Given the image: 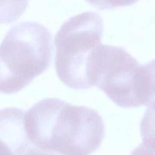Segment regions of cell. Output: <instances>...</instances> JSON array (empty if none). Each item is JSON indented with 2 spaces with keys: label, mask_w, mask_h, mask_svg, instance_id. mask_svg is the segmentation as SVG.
I'll return each instance as SVG.
<instances>
[{
  "label": "cell",
  "mask_w": 155,
  "mask_h": 155,
  "mask_svg": "<svg viewBox=\"0 0 155 155\" xmlns=\"http://www.w3.org/2000/svg\"><path fill=\"white\" fill-rule=\"evenodd\" d=\"M104 23L96 12H83L65 21L54 37V65L59 80L76 90L91 88L89 66L101 45Z\"/></svg>",
  "instance_id": "cell-3"
},
{
  "label": "cell",
  "mask_w": 155,
  "mask_h": 155,
  "mask_svg": "<svg viewBox=\"0 0 155 155\" xmlns=\"http://www.w3.org/2000/svg\"><path fill=\"white\" fill-rule=\"evenodd\" d=\"M98 10L113 9L119 7H126L134 5L139 0H86Z\"/></svg>",
  "instance_id": "cell-8"
},
{
  "label": "cell",
  "mask_w": 155,
  "mask_h": 155,
  "mask_svg": "<svg viewBox=\"0 0 155 155\" xmlns=\"http://www.w3.org/2000/svg\"><path fill=\"white\" fill-rule=\"evenodd\" d=\"M88 77L91 87L97 86L119 107L142 106L144 64L124 48L100 45L90 61Z\"/></svg>",
  "instance_id": "cell-4"
},
{
  "label": "cell",
  "mask_w": 155,
  "mask_h": 155,
  "mask_svg": "<svg viewBox=\"0 0 155 155\" xmlns=\"http://www.w3.org/2000/svg\"><path fill=\"white\" fill-rule=\"evenodd\" d=\"M146 71L144 106L151 107L155 105V60L145 64Z\"/></svg>",
  "instance_id": "cell-7"
},
{
  "label": "cell",
  "mask_w": 155,
  "mask_h": 155,
  "mask_svg": "<svg viewBox=\"0 0 155 155\" xmlns=\"http://www.w3.org/2000/svg\"><path fill=\"white\" fill-rule=\"evenodd\" d=\"M29 141L61 155H90L101 145L105 127L101 115L86 106L55 98L42 99L24 113Z\"/></svg>",
  "instance_id": "cell-1"
},
{
  "label": "cell",
  "mask_w": 155,
  "mask_h": 155,
  "mask_svg": "<svg viewBox=\"0 0 155 155\" xmlns=\"http://www.w3.org/2000/svg\"><path fill=\"white\" fill-rule=\"evenodd\" d=\"M142 143L155 149V105L148 107L140 124Z\"/></svg>",
  "instance_id": "cell-5"
},
{
  "label": "cell",
  "mask_w": 155,
  "mask_h": 155,
  "mask_svg": "<svg viewBox=\"0 0 155 155\" xmlns=\"http://www.w3.org/2000/svg\"><path fill=\"white\" fill-rule=\"evenodd\" d=\"M52 35L42 24L21 22L11 27L0 48V91L15 94L50 67Z\"/></svg>",
  "instance_id": "cell-2"
},
{
  "label": "cell",
  "mask_w": 155,
  "mask_h": 155,
  "mask_svg": "<svg viewBox=\"0 0 155 155\" xmlns=\"http://www.w3.org/2000/svg\"><path fill=\"white\" fill-rule=\"evenodd\" d=\"M21 155H61L54 151L42 149L39 147L35 146L30 142V145L25 148Z\"/></svg>",
  "instance_id": "cell-9"
},
{
  "label": "cell",
  "mask_w": 155,
  "mask_h": 155,
  "mask_svg": "<svg viewBox=\"0 0 155 155\" xmlns=\"http://www.w3.org/2000/svg\"><path fill=\"white\" fill-rule=\"evenodd\" d=\"M28 0H1L2 23L15 21L25 11Z\"/></svg>",
  "instance_id": "cell-6"
}]
</instances>
